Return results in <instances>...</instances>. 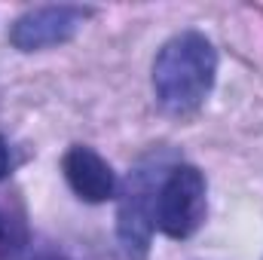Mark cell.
I'll use <instances>...</instances> for the list:
<instances>
[{
  "instance_id": "ba28073f",
  "label": "cell",
  "mask_w": 263,
  "mask_h": 260,
  "mask_svg": "<svg viewBox=\"0 0 263 260\" xmlns=\"http://www.w3.org/2000/svg\"><path fill=\"white\" fill-rule=\"evenodd\" d=\"M37 260H67V257H62V254H40Z\"/></svg>"
},
{
  "instance_id": "6da1fadb",
  "label": "cell",
  "mask_w": 263,
  "mask_h": 260,
  "mask_svg": "<svg viewBox=\"0 0 263 260\" xmlns=\"http://www.w3.org/2000/svg\"><path fill=\"white\" fill-rule=\"evenodd\" d=\"M217 77V49L199 34L184 31L172 37L153 59V92L172 114H193L211 95Z\"/></svg>"
},
{
  "instance_id": "7a4b0ae2",
  "label": "cell",
  "mask_w": 263,
  "mask_h": 260,
  "mask_svg": "<svg viewBox=\"0 0 263 260\" xmlns=\"http://www.w3.org/2000/svg\"><path fill=\"white\" fill-rule=\"evenodd\" d=\"M208 211V184L196 165H175L162 178L156 202H153V220L168 239H190L202 227Z\"/></svg>"
},
{
  "instance_id": "52a82bcc",
  "label": "cell",
  "mask_w": 263,
  "mask_h": 260,
  "mask_svg": "<svg viewBox=\"0 0 263 260\" xmlns=\"http://www.w3.org/2000/svg\"><path fill=\"white\" fill-rule=\"evenodd\" d=\"M9 175V147H6V141L0 138V181Z\"/></svg>"
},
{
  "instance_id": "277c9868",
  "label": "cell",
  "mask_w": 263,
  "mask_h": 260,
  "mask_svg": "<svg viewBox=\"0 0 263 260\" xmlns=\"http://www.w3.org/2000/svg\"><path fill=\"white\" fill-rule=\"evenodd\" d=\"M62 172H65L67 187L83 202L101 205L117 196V175L110 162L86 144H73L62 156Z\"/></svg>"
},
{
  "instance_id": "8992f818",
  "label": "cell",
  "mask_w": 263,
  "mask_h": 260,
  "mask_svg": "<svg viewBox=\"0 0 263 260\" xmlns=\"http://www.w3.org/2000/svg\"><path fill=\"white\" fill-rule=\"evenodd\" d=\"M25 227L12 217V214H3L0 211V260H18L25 251Z\"/></svg>"
},
{
  "instance_id": "3957f363",
  "label": "cell",
  "mask_w": 263,
  "mask_h": 260,
  "mask_svg": "<svg viewBox=\"0 0 263 260\" xmlns=\"http://www.w3.org/2000/svg\"><path fill=\"white\" fill-rule=\"evenodd\" d=\"M89 12L92 9H83V6H37V9H28L12 22L9 43L22 52H37V49H46V46L67 43L83 28Z\"/></svg>"
},
{
  "instance_id": "5b68a950",
  "label": "cell",
  "mask_w": 263,
  "mask_h": 260,
  "mask_svg": "<svg viewBox=\"0 0 263 260\" xmlns=\"http://www.w3.org/2000/svg\"><path fill=\"white\" fill-rule=\"evenodd\" d=\"M153 202H156V190L144 181L135 178L129 181L123 202H120V239L126 245V251L144 254L150 245V233L156 227L153 220Z\"/></svg>"
}]
</instances>
